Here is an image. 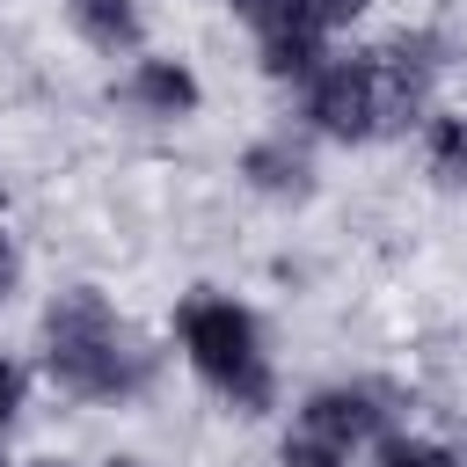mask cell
Listing matches in <instances>:
<instances>
[{
    "instance_id": "6da1fadb",
    "label": "cell",
    "mask_w": 467,
    "mask_h": 467,
    "mask_svg": "<svg viewBox=\"0 0 467 467\" xmlns=\"http://www.w3.org/2000/svg\"><path fill=\"white\" fill-rule=\"evenodd\" d=\"M44 365L80 401H124L153 372V358L139 350V336L117 321V306L95 285H73V292L51 299V314H44Z\"/></svg>"
},
{
    "instance_id": "7a4b0ae2",
    "label": "cell",
    "mask_w": 467,
    "mask_h": 467,
    "mask_svg": "<svg viewBox=\"0 0 467 467\" xmlns=\"http://www.w3.org/2000/svg\"><path fill=\"white\" fill-rule=\"evenodd\" d=\"M175 328H182V350H190L197 379L212 394H226L241 416H263L277 401V379H270V358H263V328H255L248 306H234L226 292H197V299H182Z\"/></svg>"
},
{
    "instance_id": "3957f363",
    "label": "cell",
    "mask_w": 467,
    "mask_h": 467,
    "mask_svg": "<svg viewBox=\"0 0 467 467\" xmlns=\"http://www.w3.org/2000/svg\"><path fill=\"white\" fill-rule=\"evenodd\" d=\"M379 394L365 387H321L285 431V467H350V452L379 431Z\"/></svg>"
},
{
    "instance_id": "277c9868",
    "label": "cell",
    "mask_w": 467,
    "mask_h": 467,
    "mask_svg": "<svg viewBox=\"0 0 467 467\" xmlns=\"http://www.w3.org/2000/svg\"><path fill=\"white\" fill-rule=\"evenodd\" d=\"M306 117H314V131H328V139H372V131H387V95H379L372 51H365V58H328V66L306 80Z\"/></svg>"
},
{
    "instance_id": "5b68a950",
    "label": "cell",
    "mask_w": 467,
    "mask_h": 467,
    "mask_svg": "<svg viewBox=\"0 0 467 467\" xmlns=\"http://www.w3.org/2000/svg\"><path fill=\"white\" fill-rule=\"evenodd\" d=\"M117 102H131L139 117H190L197 109V73L175 66V58H139L117 80Z\"/></svg>"
},
{
    "instance_id": "8992f818",
    "label": "cell",
    "mask_w": 467,
    "mask_h": 467,
    "mask_svg": "<svg viewBox=\"0 0 467 467\" xmlns=\"http://www.w3.org/2000/svg\"><path fill=\"white\" fill-rule=\"evenodd\" d=\"M234 15L255 29V44H285V36H328L314 0H234Z\"/></svg>"
},
{
    "instance_id": "52a82bcc",
    "label": "cell",
    "mask_w": 467,
    "mask_h": 467,
    "mask_svg": "<svg viewBox=\"0 0 467 467\" xmlns=\"http://www.w3.org/2000/svg\"><path fill=\"white\" fill-rule=\"evenodd\" d=\"M73 29L95 51H131L139 44V7L131 0H73Z\"/></svg>"
},
{
    "instance_id": "ba28073f",
    "label": "cell",
    "mask_w": 467,
    "mask_h": 467,
    "mask_svg": "<svg viewBox=\"0 0 467 467\" xmlns=\"http://www.w3.org/2000/svg\"><path fill=\"white\" fill-rule=\"evenodd\" d=\"M248 175H255V190L299 197V190H306V153H292V146H255V153H248Z\"/></svg>"
},
{
    "instance_id": "9c48e42d",
    "label": "cell",
    "mask_w": 467,
    "mask_h": 467,
    "mask_svg": "<svg viewBox=\"0 0 467 467\" xmlns=\"http://www.w3.org/2000/svg\"><path fill=\"white\" fill-rule=\"evenodd\" d=\"M372 467H452V452L431 445V438H379Z\"/></svg>"
},
{
    "instance_id": "30bf717a",
    "label": "cell",
    "mask_w": 467,
    "mask_h": 467,
    "mask_svg": "<svg viewBox=\"0 0 467 467\" xmlns=\"http://www.w3.org/2000/svg\"><path fill=\"white\" fill-rule=\"evenodd\" d=\"M15 409H22V372L0 358V431H7V416H15Z\"/></svg>"
},
{
    "instance_id": "8fae6325",
    "label": "cell",
    "mask_w": 467,
    "mask_h": 467,
    "mask_svg": "<svg viewBox=\"0 0 467 467\" xmlns=\"http://www.w3.org/2000/svg\"><path fill=\"white\" fill-rule=\"evenodd\" d=\"M314 15H321V29H343L350 15H365V0H314Z\"/></svg>"
},
{
    "instance_id": "7c38bea8",
    "label": "cell",
    "mask_w": 467,
    "mask_h": 467,
    "mask_svg": "<svg viewBox=\"0 0 467 467\" xmlns=\"http://www.w3.org/2000/svg\"><path fill=\"white\" fill-rule=\"evenodd\" d=\"M15 277H22V255H15V241H7V234H0V299H7V292H15Z\"/></svg>"
},
{
    "instance_id": "4fadbf2b",
    "label": "cell",
    "mask_w": 467,
    "mask_h": 467,
    "mask_svg": "<svg viewBox=\"0 0 467 467\" xmlns=\"http://www.w3.org/2000/svg\"><path fill=\"white\" fill-rule=\"evenodd\" d=\"M109 467H131V460H109Z\"/></svg>"
},
{
    "instance_id": "5bb4252c",
    "label": "cell",
    "mask_w": 467,
    "mask_h": 467,
    "mask_svg": "<svg viewBox=\"0 0 467 467\" xmlns=\"http://www.w3.org/2000/svg\"><path fill=\"white\" fill-rule=\"evenodd\" d=\"M0 467H7V445H0Z\"/></svg>"
},
{
    "instance_id": "9a60e30c",
    "label": "cell",
    "mask_w": 467,
    "mask_h": 467,
    "mask_svg": "<svg viewBox=\"0 0 467 467\" xmlns=\"http://www.w3.org/2000/svg\"><path fill=\"white\" fill-rule=\"evenodd\" d=\"M44 467H58V460H44Z\"/></svg>"
}]
</instances>
